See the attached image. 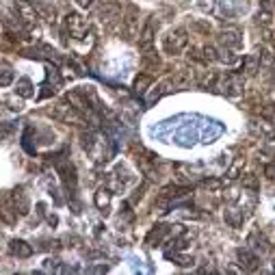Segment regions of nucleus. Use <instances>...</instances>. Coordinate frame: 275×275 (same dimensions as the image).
Instances as JSON below:
<instances>
[{"mask_svg":"<svg viewBox=\"0 0 275 275\" xmlns=\"http://www.w3.org/2000/svg\"><path fill=\"white\" fill-rule=\"evenodd\" d=\"M54 165H56V174H59L63 187L70 195L76 193V184H78V176H76V167L70 163V160H61V156L54 158Z\"/></svg>","mask_w":275,"mask_h":275,"instance_id":"f257e3e1","label":"nucleus"},{"mask_svg":"<svg viewBox=\"0 0 275 275\" xmlns=\"http://www.w3.org/2000/svg\"><path fill=\"white\" fill-rule=\"evenodd\" d=\"M243 87H245V80H243L240 74L236 72H230V74L223 76V83H221V89L225 91V95H240L243 93Z\"/></svg>","mask_w":275,"mask_h":275,"instance_id":"20e7f679","label":"nucleus"},{"mask_svg":"<svg viewBox=\"0 0 275 275\" xmlns=\"http://www.w3.org/2000/svg\"><path fill=\"white\" fill-rule=\"evenodd\" d=\"M18 210H15L13 201L11 199H3L0 201V221L7 223V225H15V221H18Z\"/></svg>","mask_w":275,"mask_h":275,"instance_id":"1a4fd4ad","label":"nucleus"},{"mask_svg":"<svg viewBox=\"0 0 275 275\" xmlns=\"http://www.w3.org/2000/svg\"><path fill=\"white\" fill-rule=\"evenodd\" d=\"M201 187L204 189H210V191H219L223 187V182L221 180H217V178H210V180H204L201 182Z\"/></svg>","mask_w":275,"mask_h":275,"instance_id":"cd10ccee","label":"nucleus"},{"mask_svg":"<svg viewBox=\"0 0 275 275\" xmlns=\"http://www.w3.org/2000/svg\"><path fill=\"white\" fill-rule=\"evenodd\" d=\"M197 3L204 11H213V7H215V0H197Z\"/></svg>","mask_w":275,"mask_h":275,"instance_id":"c756f323","label":"nucleus"},{"mask_svg":"<svg viewBox=\"0 0 275 275\" xmlns=\"http://www.w3.org/2000/svg\"><path fill=\"white\" fill-rule=\"evenodd\" d=\"M236 258H238V264L243 271H258L260 266V258H258L252 249H236Z\"/></svg>","mask_w":275,"mask_h":275,"instance_id":"39448f33","label":"nucleus"},{"mask_svg":"<svg viewBox=\"0 0 275 275\" xmlns=\"http://www.w3.org/2000/svg\"><path fill=\"white\" fill-rule=\"evenodd\" d=\"M165 258H167V260H174L178 266H191L193 264V258L191 256H182V254H178L176 249H174V252H171V249H167Z\"/></svg>","mask_w":275,"mask_h":275,"instance_id":"6ab92c4d","label":"nucleus"},{"mask_svg":"<svg viewBox=\"0 0 275 275\" xmlns=\"http://www.w3.org/2000/svg\"><path fill=\"white\" fill-rule=\"evenodd\" d=\"M158 65H160V61H158V56L152 52V50L143 54V67L145 70H156Z\"/></svg>","mask_w":275,"mask_h":275,"instance_id":"412c9836","label":"nucleus"},{"mask_svg":"<svg viewBox=\"0 0 275 275\" xmlns=\"http://www.w3.org/2000/svg\"><path fill=\"white\" fill-rule=\"evenodd\" d=\"M187 44H189V37L184 28H176L171 33H167V37L163 39V48L167 54H180L187 48Z\"/></svg>","mask_w":275,"mask_h":275,"instance_id":"f03ea898","label":"nucleus"},{"mask_svg":"<svg viewBox=\"0 0 275 275\" xmlns=\"http://www.w3.org/2000/svg\"><path fill=\"white\" fill-rule=\"evenodd\" d=\"M15 9H18V15H20V20L24 24H35L39 20L35 5L26 3V0H18V3H15Z\"/></svg>","mask_w":275,"mask_h":275,"instance_id":"423d86ee","label":"nucleus"},{"mask_svg":"<svg viewBox=\"0 0 275 275\" xmlns=\"http://www.w3.org/2000/svg\"><path fill=\"white\" fill-rule=\"evenodd\" d=\"M44 215H46V213H44ZM46 219H48V223H50V225H56V223H59L56 215H46Z\"/></svg>","mask_w":275,"mask_h":275,"instance_id":"473e14b6","label":"nucleus"},{"mask_svg":"<svg viewBox=\"0 0 275 275\" xmlns=\"http://www.w3.org/2000/svg\"><path fill=\"white\" fill-rule=\"evenodd\" d=\"M152 46H154V24L148 22L145 28L141 30V35H139V48L143 52H150Z\"/></svg>","mask_w":275,"mask_h":275,"instance_id":"ddd939ff","label":"nucleus"},{"mask_svg":"<svg viewBox=\"0 0 275 275\" xmlns=\"http://www.w3.org/2000/svg\"><path fill=\"white\" fill-rule=\"evenodd\" d=\"M35 9H37L39 20H46V22L54 24V20H56V9H54L52 5H48V3H35Z\"/></svg>","mask_w":275,"mask_h":275,"instance_id":"4468645a","label":"nucleus"},{"mask_svg":"<svg viewBox=\"0 0 275 275\" xmlns=\"http://www.w3.org/2000/svg\"><path fill=\"white\" fill-rule=\"evenodd\" d=\"M264 174H266V178L275 180V165H266V167H264Z\"/></svg>","mask_w":275,"mask_h":275,"instance_id":"7c9ffc66","label":"nucleus"},{"mask_svg":"<svg viewBox=\"0 0 275 275\" xmlns=\"http://www.w3.org/2000/svg\"><path fill=\"white\" fill-rule=\"evenodd\" d=\"M152 78L150 74H139L134 78V85H132V89H134V93H145L148 91V87H152Z\"/></svg>","mask_w":275,"mask_h":275,"instance_id":"a211bd4d","label":"nucleus"},{"mask_svg":"<svg viewBox=\"0 0 275 275\" xmlns=\"http://www.w3.org/2000/svg\"><path fill=\"white\" fill-rule=\"evenodd\" d=\"M9 254L15 258H30L33 256V247L22 238H13V240H9Z\"/></svg>","mask_w":275,"mask_h":275,"instance_id":"9d476101","label":"nucleus"},{"mask_svg":"<svg viewBox=\"0 0 275 275\" xmlns=\"http://www.w3.org/2000/svg\"><path fill=\"white\" fill-rule=\"evenodd\" d=\"M171 228L174 225H156L154 230H150V234L148 236H145V245H150V247H156V245H160V243H163L169 234H171Z\"/></svg>","mask_w":275,"mask_h":275,"instance_id":"0eeeda50","label":"nucleus"},{"mask_svg":"<svg viewBox=\"0 0 275 275\" xmlns=\"http://www.w3.org/2000/svg\"><path fill=\"white\" fill-rule=\"evenodd\" d=\"M13 83V72L11 70H3L0 72V87H9Z\"/></svg>","mask_w":275,"mask_h":275,"instance_id":"bb28decb","label":"nucleus"},{"mask_svg":"<svg viewBox=\"0 0 275 275\" xmlns=\"http://www.w3.org/2000/svg\"><path fill=\"white\" fill-rule=\"evenodd\" d=\"M215 83H217V72H206V74L199 78L201 87H215Z\"/></svg>","mask_w":275,"mask_h":275,"instance_id":"393cba45","label":"nucleus"},{"mask_svg":"<svg viewBox=\"0 0 275 275\" xmlns=\"http://www.w3.org/2000/svg\"><path fill=\"white\" fill-rule=\"evenodd\" d=\"M111 199H113V193H111V189H109V187H100L98 191H95L93 201H95V206H98L100 213H104V215L109 213V208H111Z\"/></svg>","mask_w":275,"mask_h":275,"instance_id":"9b49d317","label":"nucleus"},{"mask_svg":"<svg viewBox=\"0 0 275 275\" xmlns=\"http://www.w3.org/2000/svg\"><path fill=\"white\" fill-rule=\"evenodd\" d=\"M249 245H254V249H258V252H262V254H269L271 252V247H269V243H266V238L262 236V234H258V232H254L252 236H249Z\"/></svg>","mask_w":275,"mask_h":275,"instance_id":"f3484780","label":"nucleus"},{"mask_svg":"<svg viewBox=\"0 0 275 275\" xmlns=\"http://www.w3.org/2000/svg\"><path fill=\"white\" fill-rule=\"evenodd\" d=\"M201 54H204V63L219 61V52H217V48H213V46H206L204 50H201Z\"/></svg>","mask_w":275,"mask_h":275,"instance_id":"b1692460","label":"nucleus"},{"mask_svg":"<svg viewBox=\"0 0 275 275\" xmlns=\"http://www.w3.org/2000/svg\"><path fill=\"white\" fill-rule=\"evenodd\" d=\"M221 44L225 48H232V50H238V48L243 46V37L236 28H225L221 33Z\"/></svg>","mask_w":275,"mask_h":275,"instance_id":"f8f14e48","label":"nucleus"},{"mask_svg":"<svg viewBox=\"0 0 275 275\" xmlns=\"http://www.w3.org/2000/svg\"><path fill=\"white\" fill-rule=\"evenodd\" d=\"M11 201H13V206H15V210L22 215V217H26L28 213H30V201H28V197H26V193H24V189L22 187H18L13 193H11Z\"/></svg>","mask_w":275,"mask_h":275,"instance_id":"6e6552de","label":"nucleus"},{"mask_svg":"<svg viewBox=\"0 0 275 275\" xmlns=\"http://www.w3.org/2000/svg\"><path fill=\"white\" fill-rule=\"evenodd\" d=\"M243 187L249 189V191H258V189H260V182H258V176H254V174H247L245 178H243Z\"/></svg>","mask_w":275,"mask_h":275,"instance_id":"5701e85b","label":"nucleus"},{"mask_svg":"<svg viewBox=\"0 0 275 275\" xmlns=\"http://www.w3.org/2000/svg\"><path fill=\"white\" fill-rule=\"evenodd\" d=\"M258 22H260L262 26H266V24H271V11L266 9V11H262V13H258Z\"/></svg>","mask_w":275,"mask_h":275,"instance_id":"c85d7f7f","label":"nucleus"},{"mask_svg":"<svg viewBox=\"0 0 275 275\" xmlns=\"http://www.w3.org/2000/svg\"><path fill=\"white\" fill-rule=\"evenodd\" d=\"M76 3H78V7H83V9H91L95 0H76Z\"/></svg>","mask_w":275,"mask_h":275,"instance_id":"2f4dec72","label":"nucleus"},{"mask_svg":"<svg viewBox=\"0 0 275 275\" xmlns=\"http://www.w3.org/2000/svg\"><path fill=\"white\" fill-rule=\"evenodd\" d=\"M273 63H275V59H273L271 52H262L260 54V70H269Z\"/></svg>","mask_w":275,"mask_h":275,"instance_id":"a878e982","label":"nucleus"},{"mask_svg":"<svg viewBox=\"0 0 275 275\" xmlns=\"http://www.w3.org/2000/svg\"><path fill=\"white\" fill-rule=\"evenodd\" d=\"M243 165H245V158L238 156L236 160H234V165L228 169V180H236L238 174H240V169H243Z\"/></svg>","mask_w":275,"mask_h":275,"instance_id":"4be33fe9","label":"nucleus"},{"mask_svg":"<svg viewBox=\"0 0 275 275\" xmlns=\"http://www.w3.org/2000/svg\"><path fill=\"white\" fill-rule=\"evenodd\" d=\"M243 65H245V74H247V76H256L258 72H260V56L247 54L245 61H243Z\"/></svg>","mask_w":275,"mask_h":275,"instance_id":"dca6fc26","label":"nucleus"},{"mask_svg":"<svg viewBox=\"0 0 275 275\" xmlns=\"http://www.w3.org/2000/svg\"><path fill=\"white\" fill-rule=\"evenodd\" d=\"M225 221H228L232 228H240L243 225V210H238V208L225 210Z\"/></svg>","mask_w":275,"mask_h":275,"instance_id":"aec40b11","label":"nucleus"},{"mask_svg":"<svg viewBox=\"0 0 275 275\" xmlns=\"http://www.w3.org/2000/svg\"><path fill=\"white\" fill-rule=\"evenodd\" d=\"M63 28H65L74 39H83L89 30V24H87L85 18H80L78 13H67L65 22H63Z\"/></svg>","mask_w":275,"mask_h":275,"instance_id":"7ed1b4c3","label":"nucleus"},{"mask_svg":"<svg viewBox=\"0 0 275 275\" xmlns=\"http://www.w3.org/2000/svg\"><path fill=\"white\" fill-rule=\"evenodd\" d=\"M15 93H18L20 98H33V95H35L33 83H30L28 78H20L18 85H15Z\"/></svg>","mask_w":275,"mask_h":275,"instance_id":"2eb2a0df","label":"nucleus"}]
</instances>
